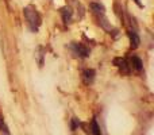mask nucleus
<instances>
[{"mask_svg": "<svg viewBox=\"0 0 154 135\" xmlns=\"http://www.w3.org/2000/svg\"><path fill=\"white\" fill-rule=\"evenodd\" d=\"M23 15L26 18L29 29L32 32H37L41 27V23H42V19H41V15L37 11V8L34 5H27V7L23 8Z\"/></svg>", "mask_w": 154, "mask_h": 135, "instance_id": "obj_1", "label": "nucleus"}, {"mask_svg": "<svg viewBox=\"0 0 154 135\" xmlns=\"http://www.w3.org/2000/svg\"><path fill=\"white\" fill-rule=\"evenodd\" d=\"M70 49H72L73 54H76L80 58H87L89 56V49L87 46H84L82 43H77V42H72L70 43Z\"/></svg>", "mask_w": 154, "mask_h": 135, "instance_id": "obj_2", "label": "nucleus"}, {"mask_svg": "<svg viewBox=\"0 0 154 135\" xmlns=\"http://www.w3.org/2000/svg\"><path fill=\"white\" fill-rule=\"evenodd\" d=\"M114 65L119 69L122 74H130L131 68H130V64H128V60H126V58H115L114 60Z\"/></svg>", "mask_w": 154, "mask_h": 135, "instance_id": "obj_3", "label": "nucleus"}, {"mask_svg": "<svg viewBox=\"0 0 154 135\" xmlns=\"http://www.w3.org/2000/svg\"><path fill=\"white\" fill-rule=\"evenodd\" d=\"M128 39H130V43H131V49H137L141 43V39H139V35L135 30H128Z\"/></svg>", "mask_w": 154, "mask_h": 135, "instance_id": "obj_4", "label": "nucleus"}, {"mask_svg": "<svg viewBox=\"0 0 154 135\" xmlns=\"http://www.w3.org/2000/svg\"><path fill=\"white\" fill-rule=\"evenodd\" d=\"M95 70L93 69H87V70H84V73H82V81H84V84L89 85L93 82V80H95Z\"/></svg>", "mask_w": 154, "mask_h": 135, "instance_id": "obj_5", "label": "nucleus"}, {"mask_svg": "<svg viewBox=\"0 0 154 135\" xmlns=\"http://www.w3.org/2000/svg\"><path fill=\"white\" fill-rule=\"evenodd\" d=\"M60 12H61V15H62V20H64V23L68 24L70 20H72L73 11L70 10V7H62L61 10H60Z\"/></svg>", "mask_w": 154, "mask_h": 135, "instance_id": "obj_6", "label": "nucleus"}, {"mask_svg": "<svg viewBox=\"0 0 154 135\" xmlns=\"http://www.w3.org/2000/svg\"><path fill=\"white\" fill-rule=\"evenodd\" d=\"M91 11L93 12V15L97 16H104V7L100 4V3H91Z\"/></svg>", "mask_w": 154, "mask_h": 135, "instance_id": "obj_7", "label": "nucleus"}, {"mask_svg": "<svg viewBox=\"0 0 154 135\" xmlns=\"http://www.w3.org/2000/svg\"><path fill=\"white\" fill-rule=\"evenodd\" d=\"M128 64H130L131 69H135L137 72H141L142 70V61H141V58H138L137 56L131 57V58L128 60Z\"/></svg>", "mask_w": 154, "mask_h": 135, "instance_id": "obj_8", "label": "nucleus"}, {"mask_svg": "<svg viewBox=\"0 0 154 135\" xmlns=\"http://www.w3.org/2000/svg\"><path fill=\"white\" fill-rule=\"evenodd\" d=\"M89 127H91V134H92V135H101L100 127H99V124H97V122H96V119H93L92 122H91Z\"/></svg>", "mask_w": 154, "mask_h": 135, "instance_id": "obj_9", "label": "nucleus"}, {"mask_svg": "<svg viewBox=\"0 0 154 135\" xmlns=\"http://www.w3.org/2000/svg\"><path fill=\"white\" fill-rule=\"evenodd\" d=\"M0 131L4 133L5 135H10V131H8V127H7V124H5V122H4V116H3L2 111H0Z\"/></svg>", "mask_w": 154, "mask_h": 135, "instance_id": "obj_10", "label": "nucleus"}, {"mask_svg": "<svg viewBox=\"0 0 154 135\" xmlns=\"http://www.w3.org/2000/svg\"><path fill=\"white\" fill-rule=\"evenodd\" d=\"M37 51H38V57H39V66H42L43 65V51L45 50H43V48L39 46V48L37 49Z\"/></svg>", "mask_w": 154, "mask_h": 135, "instance_id": "obj_11", "label": "nucleus"}, {"mask_svg": "<svg viewBox=\"0 0 154 135\" xmlns=\"http://www.w3.org/2000/svg\"><path fill=\"white\" fill-rule=\"evenodd\" d=\"M80 123H81V122H80V120L77 119V118H73V119H72V124H70V128H72V131H75L76 128L79 127Z\"/></svg>", "mask_w": 154, "mask_h": 135, "instance_id": "obj_12", "label": "nucleus"}, {"mask_svg": "<svg viewBox=\"0 0 154 135\" xmlns=\"http://www.w3.org/2000/svg\"><path fill=\"white\" fill-rule=\"evenodd\" d=\"M134 2H135V3H137V4H138V5H139V7H142V4H141V3H139V0H134Z\"/></svg>", "mask_w": 154, "mask_h": 135, "instance_id": "obj_13", "label": "nucleus"}]
</instances>
